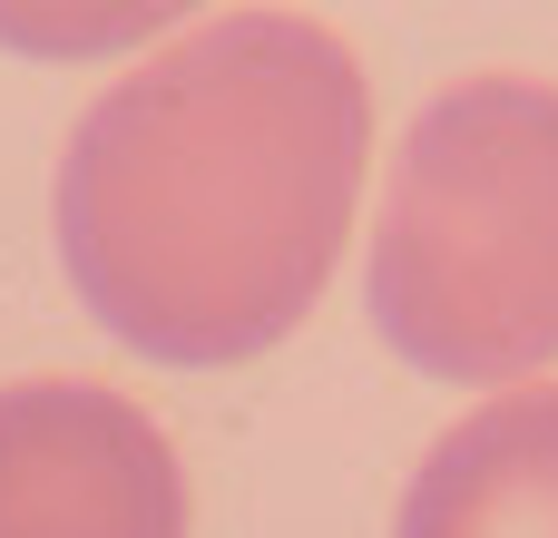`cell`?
Here are the masks:
<instances>
[{
	"instance_id": "1",
	"label": "cell",
	"mask_w": 558,
	"mask_h": 538,
	"mask_svg": "<svg viewBox=\"0 0 558 538\" xmlns=\"http://www.w3.org/2000/svg\"><path fill=\"white\" fill-rule=\"evenodd\" d=\"M373 157L353 49L294 10H226L137 59L59 157V265L147 363H245L284 343Z\"/></svg>"
},
{
	"instance_id": "2",
	"label": "cell",
	"mask_w": 558,
	"mask_h": 538,
	"mask_svg": "<svg viewBox=\"0 0 558 538\" xmlns=\"http://www.w3.org/2000/svg\"><path fill=\"white\" fill-rule=\"evenodd\" d=\"M373 323L412 372L530 382L558 363V88L451 78L392 147L373 225Z\"/></svg>"
},
{
	"instance_id": "3",
	"label": "cell",
	"mask_w": 558,
	"mask_h": 538,
	"mask_svg": "<svg viewBox=\"0 0 558 538\" xmlns=\"http://www.w3.org/2000/svg\"><path fill=\"white\" fill-rule=\"evenodd\" d=\"M0 538H186V480L167 431L98 382H10Z\"/></svg>"
},
{
	"instance_id": "4",
	"label": "cell",
	"mask_w": 558,
	"mask_h": 538,
	"mask_svg": "<svg viewBox=\"0 0 558 538\" xmlns=\"http://www.w3.org/2000/svg\"><path fill=\"white\" fill-rule=\"evenodd\" d=\"M392 538H558V382L461 412L412 470Z\"/></svg>"
},
{
	"instance_id": "5",
	"label": "cell",
	"mask_w": 558,
	"mask_h": 538,
	"mask_svg": "<svg viewBox=\"0 0 558 538\" xmlns=\"http://www.w3.org/2000/svg\"><path fill=\"white\" fill-rule=\"evenodd\" d=\"M196 0H0V49L20 59H108L177 29Z\"/></svg>"
}]
</instances>
